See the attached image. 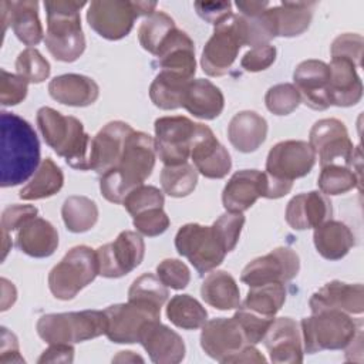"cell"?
<instances>
[{
  "instance_id": "cell-1",
  "label": "cell",
  "mask_w": 364,
  "mask_h": 364,
  "mask_svg": "<svg viewBox=\"0 0 364 364\" xmlns=\"http://www.w3.org/2000/svg\"><path fill=\"white\" fill-rule=\"evenodd\" d=\"M0 129L1 188L16 186L40 166V142L30 122L13 112L1 111Z\"/></svg>"
},
{
  "instance_id": "cell-2",
  "label": "cell",
  "mask_w": 364,
  "mask_h": 364,
  "mask_svg": "<svg viewBox=\"0 0 364 364\" xmlns=\"http://www.w3.org/2000/svg\"><path fill=\"white\" fill-rule=\"evenodd\" d=\"M156 159L154 138L142 131H132L127 138L119 162L102 173L100 191L112 203H122L125 196L151 176Z\"/></svg>"
},
{
  "instance_id": "cell-3",
  "label": "cell",
  "mask_w": 364,
  "mask_h": 364,
  "mask_svg": "<svg viewBox=\"0 0 364 364\" xmlns=\"http://www.w3.org/2000/svg\"><path fill=\"white\" fill-rule=\"evenodd\" d=\"M36 121L46 144L78 171L91 169L92 138L84 131V125L73 115H63L51 107H41Z\"/></svg>"
},
{
  "instance_id": "cell-4",
  "label": "cell",
  "mask_w": 364,
  "mask_h": 364,
  "mask_svg": "<svg viewBox=\"0 0 364 364\" xmlns=\"http://www.w3.org/2000/svg\"><path fill=\"white\" fill-rule=\"evenodd\" d=\"M85 1L46 0L47 30L44 43L48 53L58 61L73 63L85 50V37L81 28L80 10Z\"/></svg>"
},
{
  "instance_id": "cell-5",
  "label": "cell",
  "mask_w": 364,
  "mask_h": 364,
  "mask_svg": "<svg viewBox=\"0 0 364 364\" xmlns=\"http://www.w3.org/2000/svg\"><path fill=\"white\" fill-rule=\"evenodd\" d=\"M303 350L307 354L323 350H343L361 331V321L338 310H320L300 321Z\"/></svg>"
},
{
  "instance_id": "cell-6",
  "label": "cell",
  "mask_w": 364,
  "mask_h": 364,
  "mask_svg": "<svg viewBox=\"0 0 364 364\" xmlns=\"http://www.w3.org/2000/svg\"><path fill=\"white\" fill-rule=\"evenodd\" d=\"M107 314L100 310H82L70 313H51L38 318L36 330L48 344H74L97 338L105 334Z\"/></svg>"
},
{
  "instance_id": "cell-7",
  "label": "cell",
  "mask_w": 364,
  "mask_h": 364,
  "mask_svg": "<svg viewBox=\"0 0 364 364\" xmlns=\"http://www.w3.org/2000/svg\"><path fill=\"white\" fill-rule=\"evenodd\" d=\"M155 9V1L94 0L87 10V23L98 36L115 41L129 34L138 17H148Z\"/></svg>"
},
{
  "instance_id": "cell-8",
  "label": "cell",
  "mask_w": 364,
  "mask_h": 364,
  "mask_svg": "<svg viewBox=\"0 0 364 364\" xmlns=\"http://www.w3.org/2000/svg\"><path fill=\"white\" fill-rule=\"evenodd\" d=\"M100 274L97 252L80 245L70 249L50 270L48 287L55 299L71 300Z\"/></svg>"
},
{
  "instance_id": "cell-9",
  "label": "cell",
  "mask_w": 364,
  "mask_h": 364,
  "mask_svg": "<svg viewBox=\"0 0 364 364\" xmlns=\"http://www.w3.org/2000/svg\"><path fill=\"white\" fill-rule=\"evenodd\" d=\"M175 247L181 256L189 260L199 274L216 269L225 260L226 253H229L213 225H183L175 236Z\"/></svg>"
},
{
  "instance_id": "cell-10",
  "label": "cell",
  "mask_w": 364,
  "mask_h": 364,
  "mask_svg": "<svg viewBox=\"0 0 364 364\" xmlns=\"http://www.w3.org/2000/svg\"><path fill=\"white\" fill-rule=\"evenodd\" d=\"M243 46L245 41L239 17L237 14H232L225 21L215 26L210 38L206 41L200 57L202 70L209 77L228 74Z\"/></svg>"
},
{
  "instance_id": "cell-11",
  "label": "cell",
  "mask_w": 364,
  "mask_h": 364,
  "mask_svg": "<svg viewBox=\"0 0 364 364\" xmlns=\"http://www.w3.org/2000/svg\"><path fill=\"white\" fill-rule=\"evenodd\" d=\"M155 151L164 165L188 162L196 132V122L182 115L159 117L154 124Z\"/></svg>"
},
{
  "instance_id": "cell-12",
  "label": "cell",
  "mask_w": 364,
  "mask_h": 364,
  "mask_svg": "<svg viewBox=\"0 0 364 364\" xmlns=\"http://www.w3.org/2000/svg\"><path fill=\"white\" fill-rule=\"evenodd\" d=\"M104 313L108 320L105 336L118 344L138 343L144 326L161 318L159 307L136 300L108 306Z\"/></svg>"
},
{
  "instance_id": "cell-13",
  "label": "cell",
  "mask_w": 364,
  "mask_h": 364,
  "mask_svg": "<svg viewBox=\"0 0 364 364\" xmlns=\"http://www.w3.org/2000/svg\"><path fill=\"white\" fill-rule=\"evenodd\" d=\"M316 152L309 142L300 139L280 141L270 148L266 159V175L270 179L291 183L313 169Z\"/></svg>"
},
{
  "instance_id": "cell-14",
  "label": "cell",
  "mask_w": 364,
  "mask_h": 364,
  "mask_svg": "<svg viewBox=\"0 0 364 364\" xmlns=\"http://www.w3.org/2000/svg\"><path fill=\"white\" fill-rule=\"evenodd\" d=\"M95 252L100 276L118 279L141 264L145 256V243L141 233L124 230L114 242L100 246Z\"/></svg>"
},
{
  "instance_id": "cell-15",
  "label": "cell",
  "mask_w": 364,
  "mask_h": 364,
  "mask_svg": "<svg viewBox=\"0 0 364 364\" xmlns=\"http://www.w3.org/2000/svg\"><path fill=\"white\" fill-rule=\"evenodd\" d=\"M309 144L318 155L320 166L337 164L351 168L354 146L348 131L337 118H323L314 122L309 134Z\"/></svg>"
},
{
  "instance_id": "cell-16",
  "label": "cell",
  "mask_w": 364,
  "mask_h": 364,
  "mask_svg": "<svg viewBox=\"0 0 364 364\" xmlns=\"http://www.w3.org/2000/svg\"><path fill=\"white\" fill-rule=\"evenodd\" d=\"M300 270L299 255L290 247H276L264 256L253 259L245 266L240 280L253 287L267 283H287Z\"/></svg>"
},
{
  "instance_id": "cell-17",
  "label": "cell",
  "mask_w": 364,
  "mask_h": 364,
  "mask_svg": "<svg viewBox=\"0 0 364 364\" xmlns=\"http://www.w3.org/2000/svg\"><path fill=\"white\" fill-rule=\"evenodd\" d=\"M249 346L243 328L235 317H218L202 326L200 347L219 363H232V358Z\"/></svg>"
},
{
  "instance_id": "cell-18",
  "label": "cell",
  "mask_w": 364,
  "mask_h": 364,
  "mask_svg": "<svg viewBox=\"0 0 364 364\" xmlns=\"http://www.w3.org/2000/svg\"><path fill=\"white\" fill-rule=\"evenodd\" d=\"M191 158L195 169L209 179H222L232 168V159L228 149L218 141L208 125L199 122H196Z\"/></svg>"
},
{
  "instance_id": "cell-19",
  "label": "cell",
  "mask_w": 364,
  "mask_h": 364,
  "mask_svg": "<svg viewBox=\"0 0 364 364\" xmlns=\"http://www.w3.org/2000/svg\"><path fill=\"white\" fill-rule=\"evenodd\" d=\"M294 87L301 101L311 109L324 111L331 105L330 67L321 60H304L293 73Z\"/></svg>"
},
{
  "instance_id": "cell-20",
  "label": "cell",
  "mask_w": 364,
  "mask_h": 364,
  "mask_svg": "<svg viewBox=\"0 0 364 364\" xmlns=\"http://www.w3.org/2000/svg\"><path fill=\"white\" fill-rule=\"evenodd\" d=\"M274 364L303 363V340L299 324L291 317H274L263 340Z\"/></svg>"
},
{
  "instance_id": "cell-21",
  "label": "cell",
  "mask_w": 364,
  "mask_h": 364,
  "mask_svg": "<svg viewBox=\"0 0 364 364\" xmlns=\"http://www.w3.org/2000/svg\"><path fill=\"white\" fill-rule=\"evenodd\" d=\"M134 128L124 121L105 124L91 142V169L102 175L112 169L121 159L127 138Z\"/></svg>"
},
{
  "instance_id": "cell-22",
  "label": "cell",
  "mask_w": 364,
  "mask_h": 364,
  "mask_svg": "<svg viewBox=\"0 0 364 364\" xmlns=\"http://www.w3.org/2000/svg\"><path fill=\"white\" fill-rule=\"evenodd\" d=\"M267 189L266 173L257 169H242L235 172L222 192V203L226 212L243 213L264 198Z\"/></svg>"
},
{
  "instance_id": "cell-23",
  "label": "cell",
  "mask_w": 364,
  "mask_h": 364,
  "mask_svg": "<svg viewBox=\"0 0 364 364\" xmlns=\"http://www.w3.org/2000/svg\"><path fill=\"white\" fill-rule=\"evenodd\" d=\"M138 343L145 348L152 363L178 364L185 358L186 347L182 337L159 320L144 326Z\"/></svg>"
},
{
  "instance_id": "cell-24",
  "label": "cell",
  "mask_w": 364,
  "mask_h": 364,
  "mask_svg": "<svg viewBox=\"0 0 364 364\" xmlns=\"http://www.w3.org/2000/svg\"><path fill=\"white\" fill-rule=\"evenodd\" d=\"M309 307L311 313L338 310L347 314H361L364 311V287L360 283L348 284L331 280L311 294Z\"/></svg>"
},
{
  "instance_id": "cell-25",
  "label": "cell",
  "mask_w": 364,
  "mask_h": 364,
  "mask_svg": "<svg viewBox=\"0 0 364 364\" xmlns=\"http://www.w3.org/2000/svg\"><path fill=\"white\" fill-rule=\"evenodd\" d=\"M1 23L3 33L7 26H11L16 37L26 46H37L44 36L43 26L38 17V3L36 0L1 1Z\"/></svg>"
},
{
  "instance_id": "cell-26",
  "label": "cell",
  "mask_w": 364,
  "mask_h": 364,
  "mask_svg": "<svg viewBox=\"0 0 364 364\" xmlns=\"http://www.w3.org/2000/svg\"><path fill=\"white\" fill-rule=\"evenodd\" d=\"M331 212L330 199L318 191H310L299 193L289 200L284 218L291 229L306 230L328 220Z\"/></svg>"
},
{
  "instance_id": "cell-27",
  "label": "cell",
  "mask_w": 364,
  "mask_h": 364,
  "mask_svg": "<svg viewBox=\"0 0 364 364\" xmlns=\"http://www.w3.org/2000/svg\"><path fill=\"white\" fill-rule=\"evenodd\" d=\"M155 57L162 70L193 80L196 73L195 44L185 31L179 28L172 30Z\"/></svg>"
},
{
  "instance_id": "cell-28",
  "label": "cell",
  "mask_w": 364,
  "mask_h": 364,
  "mask_svg": "<svg viewBox=\"0 0 364 364\" xmlns=\"http://www.w3.org/2000/svg\"><path fill=\"white\" fill-rule=\"evenodd\" d=\"M316 1H282L269 6L266 13L276 37H296L303 34L313 18Z\"/></svg>"
},
{
  "instance_id": "cell-29",
  "label": "cell",
  "mask_w": 364,
  "mask_h": 364,
  "mask_svg": "<svg viewBox=\"0 0 364 364\" xmlns=\"http://www.w3.org/2000/svg\"><path fill=\"white\" fill-rule=\"evenodd\" d=\"M330 67V98L331 105L353 107L363 97V82L353 61L331 57Z\"/></svg>"
},
{
  "instance_id": "cell-30",
  "label": "cell",
  "mask_w": 364,
  "mask_h": 364,
  "mask_svg": "<svg viewBox=\"0 0 364 364\" xmlns=\"http://www.w3.org/2000/svg\"><path fill=\"white\" fill-rule=\"evenodd\" d=\"M50 97L64 105L88 107L98 100L100 87L82 74H61L54 77L48 84Z\"/></svg>"
},
{
  "instance_id": "cell-31",
  "label": "cell",
  "mask_w": 364,
  "mask_h": 364,
  "mask_svg": "<svg viewBox=\"0 0 364 364\" xmlns=\"http://www.w3.org/2000/svg\"><path fill=\"white\" fill-rule=\"evenodd\" d=\"M182 107L193 117L210 121L222 114L225 97L212 81L193 78L183 94Z\"/></svg>"
},
{
  "instance_id": "cell-32",
  "label": "cell",
  "mask_w": 364,
  "mask_h": 364,
  "mask_svg": "<svg viewBox=\"0 0 364 364\" xmlns=\"http://www.w3.org/2000/svg\"><path fill=\"white\" fill-rule=\"evenodd\" d=\"M16 246L31 257H48L58 246L57 229L48 220L36 216L17 230Z\"/></svg>"
},
{
  "instance_id": "cell-33",
  "label": "cell",
  "mask_w": 364,
  "mask_h": 364,
  "mask_svg": "<svg viewBox=\"0 0 364 364\" xmlns=\"http://www.w3.org/2000/svg\"><path fill=\"white\" fill-rule=\"evenodd\" d=\"M267 122L255 111L235 114L228 125V138L235 149L243 154L256 151L266 139Z\"/></svg>"
},
{
  "instance_id": "cell-34",
  "label": "cell",
  "mask_w": 364,
  "mask_h": 364,
  "mask_svg": "<svg viewBox=\"0 0 364 364\" xmlns=\"http://www.w3.org/2000/svg\"><path fill=\"white\" fill-rule=\"evenodd\" d=\"M313 242L324 259L340 260L355 245V237L346 223L328 219L314 228Z\"/></svg>"
},
{
  "instance_id": "cell-35",
  "label": "cell",
  "mask_w": 364,
  "mask_h": 364,
  "mask_svg": "<svg viewBox=\"0 0 364 364\" xmlns=\"http://www.w3.org/2000/svg\"><path fill=\"white\" fill-rule=\"evenodd\" d=\"M203 301L218 310H233L240 306V290L233 276L225 270H212L200 286Z\"/></svg>"
},
{
  "instance_id": "cell-36",
  "label": "cell",
  "mask_w": 364,
  "mask_h": 364,
  "mask_svg": "<svg viewBox=\"0 0 364 364\" xmlns=\"http://www.w3.org/2000/svg\"><path fill=\"white\" fill-rule=\"evenodd\" d=\"M64 185V173L61 168L51 159L41 161L31 181L18 192L23 200H37L55 195Z\"/></svg>"
},
{
  "instance_id": "cell-37",
  "label": "cell",
  "mask_w": 364,
  "mask_h": 364,
  "mask_svg": "<svg viewBox=\"0 0 364 364\" xmlns=\"http://www.w3.org/2000/svg\"><path fill=\"white\" fill-rule=\"evenodd\" d=\"M192 80L179 74L161 70L149 87V98L161 109H178L182 107L183 94Z\"/></svg>"
},
{
  "instance_id": "cell-38",
  "label": "cell",
  "mask_w": 364,
  "mask_h": 364,
  "mask_svg": "<svg viewBox=\"0 0 364 364\" xmlns=\"http://www.w3.org/2000/svg\"><path fill=\"white\" fill-rule=\"evenodd\" d=\"M166 317L179 328L196 330L208 321V311L195 297L176 294L166 304Z\"/></svg>"
},
{
  "instance_id": "cell-39",
  "label": "cell",
  "mask_w": 364,
  "mask_h": 364,
  "mask_svg": "<svg viewBox=\"0 0 364 364\" xmlns=\"http://www.w3.org/2000/svg\"><path fill=\"white\" fill-rule=\"evenodd\" d=\"M61 216L70 232L84 233L95 226L98 220V206L87 196L73 195L64 200Z\"/></svg>"
},
{
  "instance_id": "cell-40",
  "label": "cell",
  "mask_w": 364,
  "mask_h": 364,
  "mask_svg": "<svg viewBox=\"0 0 364 364\" xmlns=\"http://www.w3.org/2000/svg\"><path fill=\"white\" fill-rule=\"evenodd\" d=\"M286 301V289L283 283H267L253 286L240 307L247 309L264 317H274Z\"/></svg>"
},
{
  "instance_id": "cell-41",
  "label": "cell",
  "mask_w": 364,
  "mask_h": 364,
  "mask_svg": "<svg viewBox=\"0 0 364 364\" xmlns=\"http://www.w3.org/2000/svg\"><path fill=\"white\" fill-rule=\"evenodd\" d=\"M175 28L176 26L171 16L164 11H154L151 16L144 18L138 28L139 44L145 51L156 55L165 38Z\"/></svg>"
},
{
  "instance_id": "cell-42",
  "label": "cell",
  "mask_w": 364,
  "mask_h": 364,
  "mask_svg": "<svg viewBox=\"0 0 364 364\" xmlns=\"http://www.w3.org/2000/svg\"><path fill=\"white\" fill-rule=\"evenodd\" d=\"M317 185L321 193L326 196H334L347 193L354 188H360L361 178L350 166L331 164L321 166Z\"/></svg>"
},
{
  "instance_id": "cell-43",
  "label": "cell",
  "mask_w": 364,
  "mask_h": 364,
  "mask_svg": "<svg viewBox=\"0 0 364 364\" xmlns=\"http://www.w3.org/2000/svg\"><path fill=\"white\" fill-rule=\"evenodd\" d=\"M198 183V171L193 165L185 162L181 165H164L161 171L162 191L172 198L191 195Z\"/></svg>"
},
{
  "instance_id": "cell-44",
  "label": "cell",
  "mask_w": 364,
  "mask_h": 364,
  "mask_svg": "<svg viewBox=\"0 0 364 364\" xmlns=\"http://www.w3.org/2000/svg\"><path fill=\"white\" fill-rule=\"evenodd\" d=\"M168 296V287L152 273H144L136 277L128 290V300L144 301L159 309L166 303Z\"/></svg>"
},
{
  "instance_id": "cell-45",
  "label": "cell",
  "mask_w": 364,
  "mask_h": 364,
  "mask_svg": "<svg viewBox=\"0 0 364 364\" xmlns=\"http://www.w3.org/2000/svg\"><path fill=\"white\" fill-rule=\"evenodd\" d=\"M50 63L37 48H24L16 60V71L20 77L33 84H40L50 77Z\"/></svg>"
},
{
  "instance_id": "cell-46",
  "label": "cell",
  "mask_w": 364,
  "mask_h": 364,
  "mask_svg": "<svg viewBox=\"0 0 364 364\" xmlns=\"http://www.w3.org/2000/svg\"><path fill=\"white\" fill-rule=\"evenodd\" d=\"M301 102L297 88L290 82H282L270 87L264 95L266 108L274 115H289Z\"/></svg>"
},
{
  "instance_id": "cell-47",
  "label": "cell",
  "mask_w": 364,
  "mask_h": 364,
  "mask_svg": "<svg viewBox=\"0 0 364 364\" xmlns=\"http://www.w3.org/2000/svg\"><path fill=\"white\" fill-rule=\"evenodd\" d=\"M165 198L162 191L152 185H139L132 189L124 199L122 205L127 212L134 218L135 215L151 208H162Z\"/></svg>"
},
{
  "instance_id": "cell-48",
  "label": "cell",
  "mask_w": 364,
  "mask_h": 364,
  "mask_svg": "<svg viewBox=\"0 0 364 364\" xmlns=\"http://www.w3.org/2000/svg\"><path fill=\"white\" fill-rule=\"evenodd\" d=\"M233 317L239 321L240 327L243 328V333L246 336V340L249 344L255 346L260 343L267 333L270 324L273 323L274 317H264L257 313H253L247 309L237 307V311L233 314Z\"/></svg>"
},
{
  "instance_id": "cell-49",
  "label": "cell",
  "mask_w": 364,
  "mask_h": 364,
  "mask_svg": "<svg viewBox=\"0 0 364 364\" xmlns=\"http://www.w3.org/2000/svg\"><path fill=\"white\" fill-rule=\"evenodd\" d=\"M156 276L166 287L173 290H182L191 282L188 266L178 259H164L156 266Z\"/></svg>"
},
{
  "instance_id": "cell-50",
  "label": "cell",
  "mask_w": 364,
  "mask_h": 364,
  "mask_svg": "<svg viewBox=\"0 0 364 364\" xmlns=\"http://www.w3.org/2000/svg\"><path fill=\"white\" fill-rule=\"evenodd\" d=\"M132 223L138 233L154 237L162 235L169 228L171 220L162 208H151L135 215Z\"/></svg>"
},
{
  "instance_id": "cell-51",
  "label": "cell",
  "mask_w": 364,
  "mask_h": 364,
  "mask_svg": "<svg viewBox=\"0 0 364 364\" xmlns=\"http://www.w3.org/2000/svg\"><path fill=\"white\" fill-rule=\"evenodd\" d=\"M364 40L363 36L355 33H344L334 38L330 47L331 57H341L353 61L357 68L361 67Z\"/></svg>"
},
{
  "instance_id": "cell-52",
  "label": "cell",
  "mask_w": 364,
  "mask_h": 364,
  "mask_svg": "<svg viewBox=\"0 0 364 364\" xmlns=\"http://www.w3.org/2000/svg\"><path fill=\"white\" fill-rule=\"evenodd\" d=\"M212 225L222 237L228 252H232L237 245L242 228L245 225V216L243 213L226 212L220 215Z\"/></svg>"
},
{
  "instance_id": "cell-53",
  "label": "cell",
  "mask_w": 364,
  "mask_h": 364,
  "mask_svg": "<svg viewBox=\"0 0 364 364\" xmlns=\"http://www.w3.org/2000/svg\"><path fill=\"white\" fill-rule=\"evenodd\" d=\"M28 81L18 74H11L1 68V87H0V102L3 107L17 105L27 95Z\"/></svg>"
},
{
  "instance_id": "cell-54",
  "label": "cell",
  "mask_w": 364,
  "mask_h": 364,
  "mask_svg": "<svg viewBox=\"0 0 364 364\" xmlns=\"http://www.w3.org/2000/svg\"><path fill=\"white\" fill-rule=\"evenodd\" d=\"M276 47L269 44L253 47L249 50L240 60V65L243 70L249 73H259L269 68L276 60Z\"/></svg>"
},
{
  "instance_id": "cell-55",
  "label": "cell",
  "mask_w": 364,
  "mask_h": 364,
  "mask_svg": "<svg viewBox=\"0 0 364 364\" xmlns=\"http://www.w3.org/2000/svg\"><path fill=\"white\" fill-rule=\"evenodd\" d=\"M37 208L31 205H10L1 213V230L10 233L18 230L26 222L37 216Z\"/></svg>"
},
{
  "instance_id": "cell-56",
  "label": "cell",
  "mask_w": 364,
  "mask_h": 364,
  "mask_svg": "<svg viewBox=\"0 0 364 364\" xmlns=\"http://www.w3.org/2000/svg\"><path fill=\"white\" fill-rule=\"evenodd\" d=\"M193 7L198 16L213 27L233 14L230 1H195Z\"/></svg>"
},
{
  "instance_id": "cell-57",
  "label": "cell",
  "mask_w": 364,
  "mask_h": 364,
  "mask_svg": "<svg viewBox=\"0 0 364 364\" xmlns=\"http://www.w3.org/2000/svg\"><path fill=\"white\" fill-rule=\"evenodd\" d=\"M1 347H0V363H24V358L20 355L17 337L10 333L6 327H1Z\"/></svg>"
},
{
  "instance_id": "cell-58",
  "label": "cell",
  "mask_w": 364,
  "mask_h": 364,
  "mask_svg": "<svg viewBox=\"0 0 364 364\" xmlns=\"http://www.w3.org/2000/svg\"><path fill=\"white\" fill-rule=\"evenodd\" d=\"M74 360V347L71 344H50L47 350L43 351L40 358L37 360L38 364L43 363H73Z\"/></svg>"
},
{
  "instance_id": "cell-59",
  "label": "cell",
  "mask_w": 364,
  "mask_h": 364,
  "mask_svg": "<svg viewBox=\"0 0 364 364\" xmlns=\"http://www.w3.org/2000/svg\"><path fill=\"white\" fill-rule=\"evenodd\" d=\"M232 363H266V358L255 346L249 344L232 358Z\"/></svg>"
},
{
  "instance_id": "cell-60",
  "label": "cell",
  "mask_w": 364,
  "mask_h": 364,
  "mask_svg": "<svg viewBox=\"0 0 364 364\" xmlns=\"http://www.w3.org/2000/svg\"><path fill=\"white\" fill-rule=\"evenodd\" d=\"M235 4L237 7V10L240 11L239 14H242V16L259 14L270 6L269 1H236Z\"/></svg>"
},
{
  "instance_id": "cell-61",
  "label": "cell",
  "mask_w": 364,
  "mask_h": 364,
  "mask_svg": "<svg viewBox=\"0 0 364 364\" xmlns=\"http://www.w3.org/2000/svg\"><path fill=\"white\" fill-rule=\"evenodd\" d=\"M1 291H3V297H1V311L7 310L10 306L14 304L16 299H17V291L16 287L11 282H9L7 279L1 277Z\"/></svg>"
},
{
  "instance_id": "cell-62",
  "label": "cell",
  "mask_w": 364,
  "mask_h": 364,
  "mask_svg": "<svg viewBox=\"0 0 364 364\" xmlns=\"http://www.w3.org/2000/svg\"><path fill=\"white\" fill-rule=\"evenodd\" d=\"M112 361H144L142 357L135 355L132 351H119V354L117 357L112 358Z\"/></svg>"
}]
</instances>
